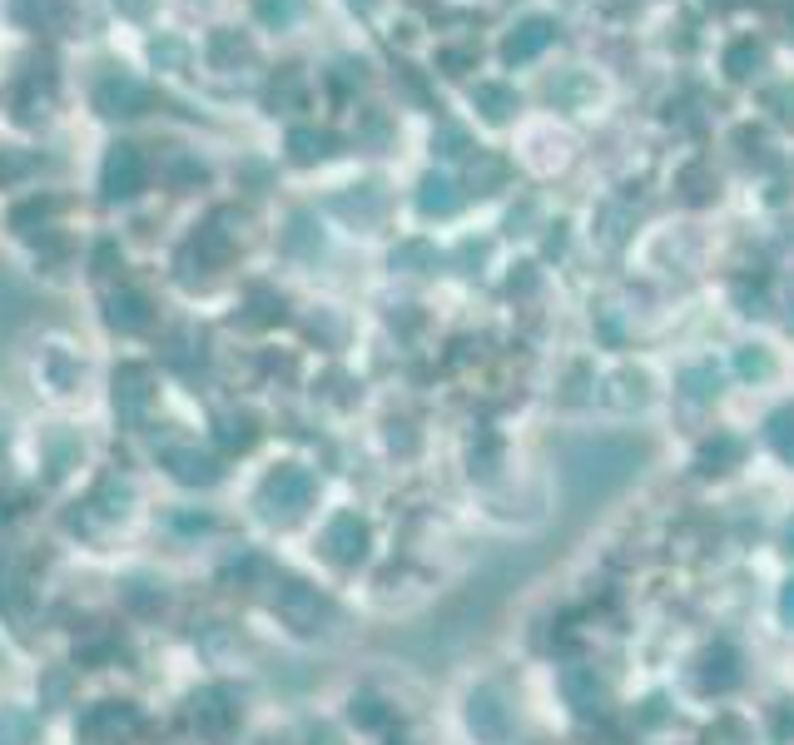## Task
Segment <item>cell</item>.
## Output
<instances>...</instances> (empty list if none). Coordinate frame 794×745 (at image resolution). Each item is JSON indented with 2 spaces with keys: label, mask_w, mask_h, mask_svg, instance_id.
Returning a JSON list of instances; mask_svg holds the SVG:
<instances>
[{
  "label": "cell",
  "mask_w": 794,
  "mask_h": 745,
  "mask_svg": "<svg viewBox=\"0 0 794 745\" xmlns=\"http://www.w3.org/2000/svg\"><path fill=\"white\" fill-rule=\"evenodd\" d=\"M144 179H149V164H144V154L134 145H115L105 154V169H100L105 199H134L144 189Z\"/></svg>",
  "instance_id": "1"
},
{
  "label": "cell",
  "mask_w": 794,
  "mask_h": 745,
  "mask_svg": "<svg viewBox=\"0 0 794 745\" xmlns=\"http://www.w3.org/2000/svg\"><path fill=\"white\" fill-rule=\"evenodd\" d=\"M95 110L100 115H110V120H120V115H144L149 110V90L125 75V70H110L100 85H95Z\"/></svg>",
  "instance_id": "2"
},
{
  "label": "cell",
  "mask_w": 794,
  "mask_h": 745,
  "mask_svg": "<svg viewBox=\"0 0 794 745\" xmlns=\"http://www.w3.org/2000/svg\"><path fill=\"white\" fill-rule=\"evenodd\" d=\"M15 15L35 30H50V35H65L75 25V5L70 0H15Z\"/></svg>",
  "instance_id": "3"
},
{
  "label": "cell",
  "mask_w": 794,
  "mask_h": 745,
  "mask_svg": "<svg viewBox=\"0 0 794 745\" xmlns=\"http://www.w3.org/2000/svg\"><path fill=\"white\" fill-rule=\"evenodd\" d=\"M546 45H551V20H527L517 35H507V45H502V60H507V65H517V60L541 55Z\"/></svg>",
  "instance_id": "4"
},
{
  "label": "cell",
  "mask_w": 794,
  "mask_h": 745,
  "mask_svg": "<svg viewBox=\"0 0 794 745\" xmlns=\"http://www.w3.org/2000/svg\"><path fill=\"white\" fill-rule=\"evenodd\" d=\"M740 681V671H735V651L720 641V646H710L705 651V661H700V686L705 691H730Z\"/></svg>",
  "instance_id": "5"
},
{
  "label": "cell",
  "mask_w": 794,
  "mask_h": 745,
  "mask_svg": "<svg viewBox=\"0 0 794 745\" xmlns=\"http://www.w3.org/2000/svg\"><path fill=\"white\" fill-rule=\"evenodd\" d=\"M288 154H293L298 164H318V159L333 154V135H328V130H313V125H293V130H288Z\"/></svg>",
  "instance_id": "6"
},
{
  "label": "cell",
  "mask_w": 794,
  "mask_h": 745,
  "mask_svg": "<svg viewBox=\"0 0 794 745\" xmlns=\"http://www.w3.org/2000/svg\"><path fill=\"white\" fill-rule=\"evenodd\" d=\"M254 55V45L239 35V30H214L209 35V60H214V70H234L239 60H249Z\"/></svg>",
  "instance_id": "7"
},
{
  "label": "cell",
  "mask_w": 794,
  "mask_h": 745,
  "mask_svg": "<svg viewBox=\"0 0 794 745\" xmlns=\"http://www.w3.org/2000/svg\"><path fill=\"white\" fill-rule=\"evenodd\" d=\"M561 681H566V696L576 701V711H586V716H591V711H601V696H606V691H601L596 671H586V666H571Z\"/></svg>",
  "instance_id": "8"
},
{
  "label": "cell",
  "mask_w": 794,
  "mask_h": 745,
  "mask_svg": "<svg viewBox=\"0 0 794 745\" xmlns=\"http://www.w3.org/2000/svg\"><path fill=\"white\" fill-rule=\"evenodd\" d=\"M417 209H422V214H452V209H457L452 179H442V174H427V179H422V189H417Z\"/></svg>",
  "instance_id": "9"
},
{
  "label": "cell",
  "mask_w": 794,
  "mask_h": 745,
  "mask_svg": "<svg viewBox=\"0 0 794 745\" xmlns=\"http://www.w3.org/2000/svg\"><path fill=\"white\" fill-rule=\"evenodd\" d=\"M760 65H765V45H760V40H735V45H730V55H725L730 80H750Z\"/></svg>",
  "instance_id": "10"
},
{
  "label": "cell",
  "mask_w": 794,
  "mask_h": 745,
  "mask_svg": "<svg viewBox=\"0 0 794 745\" xmlns=\"http://www.w3.org/2000/svg\"><path fill=\"white\" fill-rule=\"evenodd\" d=\"M477 105H482V115L492 120V125H502L512 110H517V95L507 90V85H477V95H472Z\"/></svg>",
  "instance_id": "11"
},
{
  "label": "cell",
  "mask_w": 794,
  "mask_h": 745,
  "mask_svg": "<svg viewBox=\"0 0 794 745\" xmlns=\"http://www.w3.org/2000/svg\"><path fill=\"white\" fill-rule=\"evenodd\" d=\"M110 323L115 328H125V333H134V328H144L149 323V303L139 294H120V298H110Z\"/></svg>",
  "instance_id": "12"
},
{
  "label": "cell",
  "mask_w": 794,
  "mask_h": 745,
  "mask_svg": "<svg viewBox=\"0 0 794 745\" xmlns=\"http://www.w3.org/2000/svg\"><path fill=\"white\" fill-rule=\"evenodd\" d=\"M298 105H303V80H298V70H283L268 85V110L278 115V110H298Z\"/></svg>",
  "instance_id": "13"
},
{
  "label": "cell",
  "mask_w": 794,
  "mask_h": 745,
  "mask_svg": "<svg viewBox=\"0 0 794 745\" xmlns=\"http://www.w3.org/2000/svg\"><path fill=\"white\" fill-rule=\"evenodd\" d=\"M765 433H770V447H775L780 457H790V462H794V408H785V413H775Z\"/></svg>",
  "instance_id": "14"
},
{
  "label": "cell",
  "mask_w": 794,
  "mask_h": 745,
  "mask_svg": "<svg viewBox=\"0 0 794 745\" xmlns=\"http://www.w3.org/2000/svg\"><path fill=\"white\" fill-rule=\"evenodd\" d=\"M149 60H154L159 70H184V65H189V50H184L179 40H154V45H149Z\"/></svg>",
  "instance_id": "15"
},
{
  "label": "cell",
  "mask_w": 794,
  "mask_h": 745,
  "mask_svg": "<svg viewBox=\"0 0 794 745\" xmlns=\"http://www.w3.org/2000/svg\"><path fill=\"white\" fill-rule=\"evenodd\" d=\"M497 179H502V159H482V174L472 169V194H492Z\"/></svg>",
  "instance_id": "16"
},
{
  "label": "cell",
  "mask_w": 794,
  "mask_h": 745,
  "mask_svg": "<svg viewBox=\"0 0 794 745\" xmlns=\"http://www.w3.org/2000/svg\"><path fill=\"white\" fill-rule=\"evenodd\" d=\"M685 184H690V199H695V204L710 199V189H715V179L705 174V164H690V169H685Z\"/></svg>",
  "instance_id": "17"
},
{
  "label": "cell",
  "mask_w": 794,
  "mask_h": 745,
  "mask_svg": "<svg viewBox=\"0 0 794 745\" xmlns=\"http://www.w3.org/2000/svg\"><path fill=\"white\" fill-rule=\"evenodd\" d=\"M259 20H293V0H259Z\"/></svg>",
  "instance_id": "18"
},
{
  "label": "cell",
  "mask_w": 794,
  "mask_h": 745,
  "mask_svg": "<svg viewBox=\"0 0 794 745\" xmlns=\"http://www.w3.org/2000/svg\"><path fill=\"white\" fill-rule=\"evenodd\" d=\"M770 105H775V115H780V120H794V85L770 90Z\"/></svg>",
  "instance_id": "19"
},
{
  "label": "cell",
  "mask_w": 794,
  "mask_h": 745,
  "mask_svg": "<svg viewBox=\"0 0 794 745\" xmlns=\"http://www.w3.org/2000/svg\"><path fill=\"white\" fill-rule=\"evenodd\" d=\"M740 373H745V378H755V373H770V358L745 348V353H740Z\"/></svg>",
  "instance_id": "20"
},
{
  "label": "cell",
  "mask_w": 794,
  "mask_h": 745,
  "mask_svg": "<svg viewBox=\"0 0 794 745\" xmlns=\"http://www.w3.org/2000/svg\"><path fill=\"white\" fill-rule=\"evenodd\" d=\"M154 5H159V0H115V10H120V15H130V20H144Z\"/></svg>",
  "instance_id": "21"
},
{
  "label": "cell",
  "mask_w": 794,
  "mask_h": 745,
  "mask_svg": "<svg viewBox=\"0 0 794 745\" xmlns=\"http://www.w3.org/2000/svg\"><path fill=\"white\" fill-rule=\"evenodd\" d=\"M333 80H338V90H348V85H353V80H358V85H363V60H358V65H353V60H343V65H338V75H333Z\"/></svg>",
  "instance_id": "22"
},
{
  "label": "cell",
  "mask_w": 794,
  "mask_h": 745,
  "mask_svg": "<svg viewBox=\"0 0 794 745\" xmlns=\"http://www.w3.org/2000/svg\"><path fill=\"white\" fill-rule=\"evenodd\" d=\"M472 60H477V55H472V50H447V55H442V65H447V70H452V75H462V70H467V65H472Z\"/></svg>",
  "instance_id": "23"
},
{
  "label": "cell",
  "mask_w": 794,
  "mask_h": 745,
  "mask_svg": "<svg viewBox=\"0 0 794 745\" xmlns=\"http://www.w3.org/2000/svg\"><path fill=\"white\" fill-rule=\"evenodd\" d=\"M780 616L794 626V582H785V596H780Z\"/></svg>",
  "instance_id": "24"
},
{
  "label": "cell",
  "mask_w": 794,
  "mask_h": 745,
  "mask_svg": "<svg viewBox=\"0 0 794 745\" xmlns=\"http://www.w3.org/2000/svg\"><path fill=\"white\" fill-rule=\"evenodd\" d=\"M785 547H790V552H794V522H790V527H785Z\"/></svg>",
  "instance_id": "25"
},
{
  "label": "cell",
  "mask_w": 794,
  "mask_h": 745,
  "mask_svg": "<svg viewBox=\"0 0 794 745\" xmlns=\"http://www.w3.org/2000/svg\"><path fill=\"white\" fill-rule=\"evenodd\" d=\"M353 5H363V10H368V5H373V0H353Z\"/></svg>",
  "instance_id": "26"
}]
</instances>
